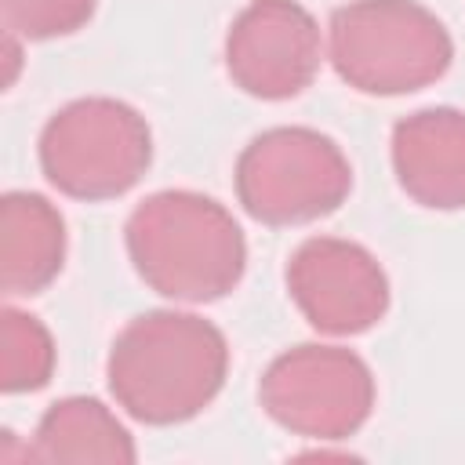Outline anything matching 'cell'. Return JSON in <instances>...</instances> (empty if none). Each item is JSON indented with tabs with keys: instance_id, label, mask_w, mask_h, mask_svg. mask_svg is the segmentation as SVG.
<instances>
[{
	"instance_id": "cell-4",
	"label": "cell",
	"mask_w": 465,
	"mask_h": 465,
	"mask_svg": "<svg viewBox=\"0 0 465 465\" xmlns=\"http://www.w3.org/2000/svg\"><path fill=\"white\" fill-rule=\"evenodd\" d=\"M44 178L73 200H116L153 163L145 116L120 98H76L62 105L36 142Z\"/></svg>"
},
{
	"instance_id": "cell-1",
	"label": "cell",
	"mask_w": 465,
	"mask_h": 465,
	"mask_svg": "<svg viewBox=\"0 0 465 465\" xmlns=\"http://www.w3.org/2000/svg\"><path fill=\"white\" fill-rule=\"evenodd\" d=\"M229 374L225 334L178 309H153L134 316L109 349L105 381L134 421L178 425L196 418L222 392Z\"/></svg>"
},
{
	"instance_id": "cell-5",
	"label": "cell",
	"mask_w": 465,
	"mask_h": 465,
	"mask_svg": "<svg viewBox=\"0 0 465 465\" xmlns=\"http://www.w3.org/2000/svg\"><path fill=\"white\" fill-rule=\"evenodd\" d=\"M236 200L262 225H305L334 214L352 193L341 145L312 127H269L236 156Z\"/></svg>"
},
{
	"instance_id": "cell-12",
	"label": "cell",
	"mask_w": 465,
	"mask_h": 465,
	"mask_svg": "<svg viewBox=\"0 0 465 465\" xmlns=\"http://www.w3.org/2000/svg\"><path fill=\"white\" fill-rule=\"evenodd\" d=\"M54 374V338L51 331L15 305L0 316V389L4 392H36Z\"/></svg>"
},
{
	"instance_id": "cell-6",
	"label": "cell",
	"mask_w": 465,
	"mask_h": 465,
	"mask_svg": "<svg viewBox=\"0 0 465 465\" xmlns=\"http://www.w3.org/2000/svg\"><path fill=\"white\" fill-rule=\"evenodd\" d=\"M262 411L305 440H349L374 411V374L352 349L305 341L280 352L258 381Z\"/></svg>"
},
{
	"instance_id": "cell-10",
	"label": "cell",
	"mask_w": 465,
	"mask_h": 465,
	"mask_svg": "<svg viewBox=\"0 0 465 465\" xmlns=\"http://www.w3.org/2000/svg\"><path fill=\"white\" fill-rule=\"evenodd\" d=\"M65 265V222L58 207L25 189L0 200V287L7 298L47 291Z\"/></svg>"
},
{
	"instance_id": "cell-2",
	"label": "cell",
	"mask_w": 465,
	"mask_h": 465,
	"mask_svg": "<svg viewBox=\"0 0 465 465\" xmlns=\"http://www.w3.org/2000/svg\"><path fill=\"white\" fill-rule=\"evenodd\" d=\"M124 243L142 283L185 305L225 298L247 269V240L236 218L193 189L145 196L127 214Z\"/></svg>"
},
{
	"instance_id": "cell-3",
	"label": "cell",
	"mask_w": 465,
	"mask_h": 465,
	"mask_svg": "<svg viewBox=\"0 0 465 465\" xmlns=\"http://www.w3.org/2000/svg\"><path fill=\"white\" fill-rule=\"evenodd\" d=\"M327 58L352 91L396 98L436 84L454 40L418 0H349L327 22Z\"/></svg>"
},
{
	"instance_id": "cell-8",
	"label": "cell",
	"mask_w": 465,
	"mask_h": 465,
	"mask_svg": "<svg viewBox=\"0 0 465 465\" xmlns=\"http://www.w3.org/2000/svg\"><path fill=\"white\" fill-rule=\"evenodd\" d=\"M323 58L316 18L298 0H251L225 33L229 80L262 102L302 94Z\"/></svg>"
},
{
	"instance_id": "cell-9",
	"label": "cell",
	"mask_w": 465,
	"mask_h": 465,
	"mask_svg": "<svg viewBox=\"0 0 465 465\" xmlns=\"http://www.w3.org/2000/svg\"><path fill=\"white\" fill-rule=\"evenodd\" d=\"M392 171L400 189L429 211L465 207V113L450 105L418 109L392 127Z\"/></svg>"
},
{
	"instance_id": "cell-11",
	"label": "cell",
	"mask_w": 465,
	"mask_h": 465,
	"mask_svg": "<svg viewBox=\"0 0 465 465\" xmlns=\"http://www.w3.org/2000/svg\"><path fill=\"white\" fill-rule=\"evenodd\" d=\"M36 461H116L131 465L138 458L124 421L94 396L54 400L33 432Z\"/></svg>"
},
{
	"instance_id": "cell-7",
	"label": "cell",
	"mask_w": 465,
	"mask_h": 465,
	"mask_svg": "<svg viewBox=\"0 0 465 465\" xmlns=\"http://www.w3.org/2000/svg\"><path fill=\"white\" fill-rule=\"evenodd\" d=\"M287 294L298 312L331 338L371 331L389 312V276L378 258L341 236H309L287 262Z\"/></svg>"
},
{
	"instance_id": "cell-13",
	"label": "cell",
	"mask_w": 465,
	"mask_h": 465,
	"mask_svg": "<svg viewBox=\"0 0 465 465\" xmlns=\"http://www.w3.org/2000/svg\"><path fill=\"white\" fill-rule=\"evenodd\" d=\"M98 0H0L7 33L22 40H54L84 29Z\"/></svg>"
}]
</instances>
